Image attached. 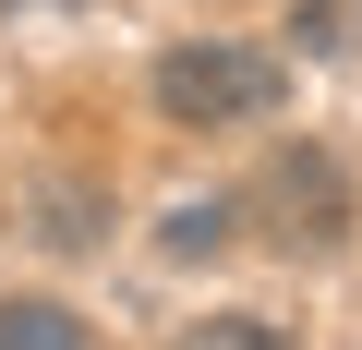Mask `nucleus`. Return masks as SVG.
Returning a JSON list of instances; mask_svg holds the SVG:
<instances>
[{
    "label": "nucleus",
    "instance_id": "obj_7",
    "mask_svg": "<svg viewBox=\"0 0 362 350\" xmlns=\"http://www.w3.org/2000/svg\"><path fill=\"white\" fill-rule=\"evenodd\" d=\"M181 350H290L278 314H206V326H181Z\"/></svg>",
    "mask_w": 362,
    "mask_h": 350
},
{
    "label": "nucleus",
    "instance_id": "obj_6",
    "mask_svg": "<svg viewBox=\"0 0 362 350\" xmlns=\"http://www.w3.org/2000/svg\"><path fill=\"white\" fill-rule=\"evenodd\" d=\"M0 350H85L73 302H0Z\"/></svg>",
    "mask_w": 362,
    "mask_h": 350
},
{
    "label": "nucleus",
    "instance_id": "obj_2",
    "mask_svg": "<svg viewBox=\"0 0 362 350\" xmlns=\"http://www.w3.org/2000/svg\"><path fill=\"white\" fill-rule=\"evenodd\" d=\"M242 206H254L290 254H338V242H350V169H338L326 145H278V169H266Z\"/></svg>",
    "mask_w": 362,
    "mask_h": 350
},
{
    "label": "nucleus",
    "instance_id": "obj_1",
    "mask_svg": "<svg viewBox=\"0 0 362 350\" xmlns=\"http://www.w3.org/2000/svg\"><path fill=\"white\" fill-rule=\"evenodd\" d=\"M278 85H290V61L254 37H169L157 49V121L169 133H242L278 109Z\"/></svg>",
    "mask_w": 362,
    "mask_h": 350
},
{
    "label": "nucleus",
    "instance_id": "obj_5",
    "mask_svg": "<svg viewBox=\"0 0 362 350\" xmlns=\"http://www.w3.org/2000/svg\"><path fill=\"white\" fill-rule=\"evenodd\" d=\"M290 49L302 61H350L362 49V0H290Z\"/></svg>",
    "mask_w": 362,
    "mask_h": 350
},
{
    "label": "nucleus",
    "instance_id": "obj_3",
    "mask_svg": "<svg viewBox=\"0 0 362 350\" xmlns=\"http://www.w3.org/2000/svg\"><path fill=\"white\" fill-rule=\"evenodd\" d=\"M25 242H37V254H97V242H109V182H85V169L25 182Z\"/></svg>",
    "mask_w": 362,
    "mask_h": 350
},
{
    "label": "nucleus",
    "instance_id": "obj_4",
    "mask_svg": "<svg viewBox=\"0 0 362 350\" xmlns=\"http://www.w3.org/2000/svg\"><path fill=\"white\" fill-rule=\"evenodd\" d=\"M230 230H242V194H181L157 218V254L169 266H206V254H230Z\"/></svg>",
    "mask_w": 362,
    "mask_h": 350
},
{
    "label": "nucleus",
    "instance_id": "obj_8",
    "mask_svg": "<svg viewBox=\"0 0 362 350\" xmlns=\"http://www.w3.org/2000/svg\"><path fill=\"white\" fill-rule=\"evenodd\" d=\"M0 13H25V0H0Z\"/></svg>",
    "mask_w": 362,
    "mask_h": 350
}]
</instances>
